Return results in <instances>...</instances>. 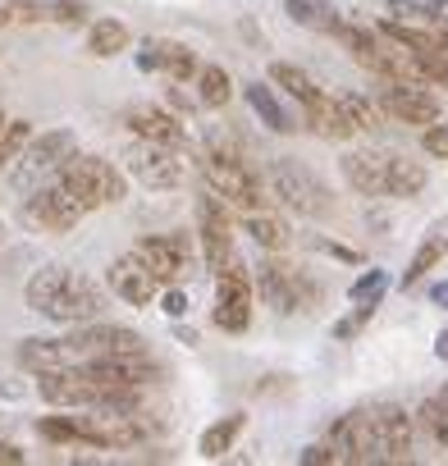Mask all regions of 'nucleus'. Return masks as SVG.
Wrapping results in <instances>:
<instances>
[{
  "label": "nucleus",
  "instance_id": "f257e3e1",
  "mask_svg": "<svg viewBox=\"0 0 448 466\" xmlns=\"http://www.w3.org/2000/svg\"><path fill=\"white\" fill-rule=\"evenodd\" d=\"M28 307L46 320H60V325H87L101 316V293L87 275L69 270V266H46L28 279Z\"/></svg>",
  "mask_w": 448,
  "mask_h": 466
},
{
  "label": "nucleus",
  "instance_id": "f03ea898",
  "mask_svg": "<svg viewBox=\"0 0 448 466\" xmlns=\"http://www.w3.org/2000/svg\"><path fill=\"white\" fill-rule=\"evenodd\" d=\"M201 174L224 201H234L243 210H266V192H261L257 169L248 160H239L224 142H210V151L201 156Z\"/></svg>",
  "mask_w": 448,
  "mask_h": 466
},
{
  "label": "nucleus",
  "instance_id": "7ed1b4c3",
  "mask_svg": "<svg viewBox=\"0 0 448 466\" xmlns=\"http://www.w3.org/2000/svg\"><path fill=\"white\" fill-rule=\"evenodd\" d=\"M87 210H97V206H115V201H124V192H128V183H124V174L110 165V160H101V156H69L65 165H60V174H56Z\"/></svg>",
  "mask_w": 448,
  "mask_h": 466
},
{
  "label": "nucleus",
  "instance_id": "20e7f679",
  "mask_svg": "<svg viewBox=\"0 0 448 466\" xmlns=\"http://www.w3.org/2000/svg\"><path fill=\"white\" fill-rule=\"evenodd\" d=\"M197 233H201V252H206V270L219 279L234 266V228H229V210L224 197L210 187L206 197H197Z\"/></svg>",
  "mask_w": 448,
  "mask_h": 466
},
{
  "label": "nucleus",
  "instance_id": "39448f33",
  "mask_svg": "<svg viewBox=\"0 0 448 466\" xmlns=\"http://www.w3.org/2000/svg\"><path fill=\"white\" fill-rule=\"evenodd\" d=\"M74 156V133L69 128H56V133H42L33 137L24 151H19V165H15V187L24 192H37L46 174H60V165Z\"/></svg>",
  "mask_w": 448,
  "mask_h": 466
},
{
  "label": "nucleus",
  "instance_id": "423d86ee",
  "mask_svg": "<svg viewBox=\"0 0 448 466\" xmlns=\"http://www.w3.org/2000/svg\"><path fill=\"white\" fill-rule=\"evenodd\" d=\"M270 187H275V197H280L284 206H293L298 215H330V192H325V183H321L311 169H302L298 160H275Z\"/></svg>",
  "mask_w": 448,
  "mask_h": 466
},
{
  "label": "nucleus",
  "instance_id": "0eeeda50",
  "mask_svg": "<svg viewBox=\"0 0 448 466\" xmlns=\"http://www.w3.org/2000/svg\"><path fill=\"white\" fill-rule=\"evenodd\" d=\"M124 165H128V174H133L142 187H156V192L183 183V160L174 156V147H160V142H147V137H133V142H128Z\"/></svg>",
  "mask_w": 448,
  "mask_h": 466
},
{
  "label": "nucleus",
  "instance_id": "6e6552de",
  "mask_svg": "<svg viewBox=\"0 0 448 466\" xmlns=\"http://www.w3.org/2000/svg\"><path fill=\"white\" fill-rule=\"evenodd\" d=\"M74 425H78V439L97 448H133L147 434L137 411H124V407H92L87 416H74Z\"/></svg>",
  "mask_w": 448,
  "mask_h": 466
},
{
  "label": "nucleus",
  "instance_id": "1a4fd4ad",
  "mask_svg": "<svg viewBox=\"0 0 448 466\" xmlns=\"http://www.w3.org/2000/svg\"><path fill=\"white\" fill-rule=\"evenodd\" d=\"M87 215V206L56 178L51 187H37L28 201H24V219L33 224V228H46V233H69L78 219Z\"/></svg>",
  "mask_w": 448,
  "mask_h": 466
},
{
  "label": "nucleus",
  "instance_id": "9d476101",
  "mask_svg": "<svg viewBox=\"0 0 448 466\" xmlns=\"http://www.w3.org/2000/svg\"><path fill=\"white\" fill-rule=\"evenodd\" d=\"M257 284H261V298H266L275 311H284V316L307 311V307L316 302V284H311L307 275H298L293 266H284V261H261Z\"/></svg>",
  "mask_w": 448,
  "mask_h": 466
},
{
  "label": "nucleus",
  "instance_id": "9b49d317",
  "mask_svg": "<svg viewBox=\"0 0 448 466\" xmlns=\"http://www.w3.org/2000/svg\"><path fill=\"white\" fill-rule=\"evenodd\" d=\"M69 343H74L78 361H106V357H137V352H147L142 334L128 329V325H83V329L69 334Z\"/></svg>",
  "mask_w": 448,
  "mask_h": 466
},
{
  "label": "nucleus",
  "instance_id": "f8f14e48",
  "mask_svg": "<svg viewBox=\"0 0 448 466\" xmlns=\"http://www.w3.org/2000/svg\"><path fill=\"white\" fill-rule=\"evenodd\" d=\"M215 325H219V329H229V334H243V329L252 325V279H248V270H243L239 261L219 275Z\"/></svg>",
  "mask_w": 448,
  "mask_h": 466
},
{
  "label": "nucleus",
  "instance_id": "ddd939ff",
  "mask_svg": "<svg viewBox=\"0 0 448 466\" xmlns=\"http://www.w3.org/2000/svg\"><path fill=\"white\" fill-rule=\"evenodd\" d=\"M330 443H334L339 461H380L371 411H348V416H339V420L330 425Z\"/></svg>",
  "mask_w": 448,
  "mask_h": 466
},
{
  "label": "nucleus",
  "instance_id": "4468645a",
  "mask_svg": "<svg viewBox=\"0 0 448 466\" xmlns=\"http://www.w3.org/2000/svg\"><path fill=\"white\" fill-rule=\"evenodd\" d=\"M380 110L393 115L398 124H434L439 119V101L425 92V83H389L380 92Z\"/></svg>",
  "mask_w": 448,
  "mask_h": 466
},
{
  "label": "nucleus",
  "instance_id": "2eb2a0df",
  "mask_svg": "<svg viewBox=\"0 0 448 466\" xmlns=\"http://www.w3.org/2000/svg\"><path fill=\"white\" fill-rule=\"evenodd\" d=\"M343 178H348L361 197H389L393 151H348V156H343Z\"/></svg>",
  "mask_w": 448,
  "mask_h": 466
},
{
  "label": "nucleus",
  "instance_id": "dca6fc26",
  "mask_svg": "<svg viewBox=\"0 0 448 466\" xmlns=\"http://www.w3.org/2000/svg\"><path fill=\"white\" fill-rule=\"evenodd\" d=\"M371 420H375L380 461H407L412 457V416L402 407L384 402V407H371Z\"/></svg>",
  "mask_w": 448,
  "mask_h": 466
},
{
  "label": "nucleus",
  "instance_id": "f3484780",
  "mask_svg": "<svg viewBox=\"0 0 448 466\" xmlns=\"http://www.w3.org/2000/svg\"><path fill=\"white\" fill-rule=\"evenodd\" d=\"M110 289H115V298H124L128 307H147V302L160 293V279L151 275V266H147L137 252H128V257H119V261L110 266Z\"/></svg>",
  "mask_w": 448,
  "mask_h": 466
},
{
  "label": "nucleus",
  "instance_id": "a211bd4d",
  "mask_svg": "<svg viewBox=\"0 0 448 466\" xmlns=\"http://www.w3.org/2000/svg\"><path fill=\"white\" fill-rule=\"evenodd\" d=\"M133 252L151 266V275H156L160 284H174V279L188 270V238H183V233H165V238H142Z\"/></svg>",
  "mask_w": 448,
  "mask_h": 466
},
{
  "label": "nucleus",
  "instance_id": "6ab92c4d",
  "mask_svg": "<svg viewBox=\"0 0 448 466\" xmlns=\"http://www.w3.org/2000/svg\"><path fill=\"white\" fill-rule=\"evenodd\" d=\"M142 69H156V74H169V78H192L197 74V56L183 46V42H169V37H151L137 56Z\"/></svg>",
  "mask_w": 448,
  "mask_h": 466
},
{
  "label": "nucleus",
  "instance_id": "aec40b11",
  "mask_svg": "<svg viewBox=\"0 0 448 466\" xmlns=\"http://www.w3.org/2000/svg\"><path fill=\"white\" fill-rule=\"evenodd\" d=\"M124 124L133 128V137H147V142H160V147H174V151L188 142L183 124L174 115H165V110H151V106H133L124 115Z\"/></svg>",
  "mask_w": 448,
  "mask_h": 466
},
{
  "label": "nucleus",
  "instance_id": "412c9836",
  "mask_svg": "<svg viewBox=\"0 0 448 466\" xmlns=\"http://www.w3.org/2000/svg\"><path fill=\"white\" fill-rule=\"evenodd\" d=\"M302 115H307L311 133H321V137H330V142H343V137L357 133V124H352V115L343 110L339 96H325V92H321L311 106H302Z\"/></svg>",
  "mask_w": 448,
  "mask_h": 466
},
{
  "label": "nucleus",
  "instance_id": "4be33fe9",
  "mask_svg": "<svg viewBox=\"0 0 448 466\" xmlns=\"http://www.w3.org/2000/svg\"><path fill=\"white\" fill-rule=\"evenodd\" d=\"M19 366L24 370H60V366H83L69 339H24L19 348Z\"/></svg>",
  "mask_w": 448,
  "mask_h": 466
},
{
  "label": "nucleus",
  "instance_id": "5701e85b",
  "mask_svg": "<svg viewBox=\"0 0 448 466\" xmlns=\"http://www.w3.org/2000/svg\"><path fill=\"white\" fill-rule=\"evenodd\" d=\"M243 228L252 233V243L266 252H284L289 248V224L270 210H243Z\"/></svg>",
  "mask_w": 448,
  "mask_h": 466
},
{
  "label": "nucleus",
  "instance_id": "b1692460",
  "mask_svg": "<svg viewBox=\"0 0 448 466\" xmlns=\"http://www.w3.org/2000/svg\"><path fill=\"white\" fill-rule=\"evenodd\" d=\"M284 15H289L293 24L311 28V33H339V28H343L339 10H334V5H325V0H289Z\"/></svg>",
  "mask_w": 448,
  "mask_h": 466
},
{
  "label": "nucleus",
  "instance_id": "393cba45",
  "mask_svg": "<svg viewBox=\"0 0 448 466\" xmlns=\"http://www.w3.org/2000/svg\"><path fill=\"white\" fill-rule=\"evenodd\" d=\"M443 252H448V219H439V224L425 233V243L416 248V257H412V266H407V275H402V289H412L434 261H443Z\"/></svg>",
  "mask_w": 448,
  "mask_h": 466
},
{
  "label": "nucleus",
  "instance_id": "a878e982",
  "mask_svg": "<svg viewBox=\"0 0 448 466\" xmlns=\"http://www.w3.org/2000/svg\"><path fill=\"white\" fill-rule=\"evenodd\" d=\"M248 106L261 115V124H266V128H275V133H293V119H289V110L275 101V92H270L266 83H248Z\"/></svg>",
  "mask_w": 448,
  "mask_h": 466
},
{
  "label": "nucleus",
  "instance_id": "bb28decb",
  "mask_svg": "<svg viewBox=\"0 0 448 466\" xmlns=\"http://www.w3.org/2000/svg\"><path fill=\"white\" fill-rule=\"evenodd\" d=\"M270 83H275V87H284L298 106H311V101L321 96V87L311 83V74H302L298 65H270Z\"/></svg>",
  "mask_w": 448,
  "mask_h": 466
},
{
  "label": "nucleus",
  "instance_id": "cd10ccee",
  "mask_svg": "<svg viewBox=\"0 0 448 466\" xmlns=\"http://www.w3.org/2000/svg\"><path fill=\"white\" fill-rule=\"evenodd\" d=\"M416 420H421V430H425L434 443H443V448H448V384H443L434 398H425V402H421Z\"/></svg>",
  "mask_w": 448,
  "mask_h": 466
},
{
  "label": "nucleus",
  "instance_id": "c85d7f7f",
  "mask_svg": "<svg viewBox=\"0 0 448 466\" xmlns=\"http://www.w3.org/2000/svg\"><path fill=\"white\" fill-rule=\"evenodd\" d=\"M243 434V416H224V420H215L206 434H201V457H224V452H229V443Z\"/></svg>",
  "mask_w": 448,
  "mask_h": 466
},
{
  "label": "nucleus",
  "instance_id": "c756f323",
  "mask_svg": "<svg viewBox=\"0 0 448 466\" xmlns=\"http://www.w3.org/2000/svg\"><path fill=\"white\" fill-rule=\"evenodd\" d=\"M124 46H128V28H124V24H115V19H101V24L92 28V37H87V51H92V56H101V60L119 56Z\"/></svg>",
  "mask_w": 448,
  "mask_h": 466
},
{
  "label": "nucleus",
  "instance_id": "7c9ffc66",
  "mask_svg": "<svg viewBox=\"0 0 448 466\" xmlns=\"http://www.w3.org/2000/svg\"><path fill=\"white\" fill-rule=\"evenodd\" d=\"M197 87H201V106L206 110H219L224 101H229V74H224L219 65H206L197 74Z\"/></svg>",
  "mask_w": 448,
  "mask_h": 466
},
{
  "label": "nucleus",
  "instance_id": "2f4dec72",
  "mask_svg": "<svg viewBox=\"0 0 448 466\" xmlns=\"http://www.w3.org/2000/svg\"><path fill=\"white\" fill-rule=\"evenodd\" d=\"M425 187V169L407 156H393V183H389V197H416Z\"/></svg>",
  "mask_w": 448,
  "mask_h": 466
},
{
  "label": "nucleus",
  "instance_id": "473e14b6",
  "mask_svg": "<svg viewBox=\"0 0 448 466\" xmlns=\"http://www.w3.org/2000/svg\"><path fill=\"white\" fill-rule=\"evenodd\" d=\"M33 142V128L28 119H5V128H0V165H10L19 160V151Z\"/></svg>",
  "mask_w": 448,
  "mask_h": 466
},
{
  "label": "nucleus",
  "instance_id": "72a5a7b5",
  "mask_svg": "<svg viewBox=\"0 0 448 466\" xmlns=\"http://www.w3.org/2000/svg\"><path fill=\"white\" fill-rule=\"evenodd\" d=\"M389 10L402 19H421V24H439L448 15V0H389Z\"/></svg>",
  "mask_w": 448,
  "mask_h": 466
},
{
  "label": "nucleus",
  "instance_id": "f704fd0d",
  "mask_svg": "<svg viewBox=\"0 0 448 466\" xmlns=\"http://www.w3.org/2000/svg\"><path fill=\"white\" fill-rule=\"evenodd\" d=\"M339 101H343V110L352 115L357 133H375V128H380V106H371V101H366V96H357V92H343Z\"/></svg>",
  "mask_w": 448,
  "mask_h": 466
},
{
  "label": "nucleus",
  "instance_id": "c9c22d12",
  "mask_svg": "<svg viewBox=\"0 0 448 466\" xmlns=\"http://www.w3.org/2000/svg\"><path fill=\"white\" fill-rule=\"evenodd\" d=\"M384 289H389V275H384V270H366V275L352 284V302H371V307H380Z\"/></svg>",
  "mask_w": 448,
  "mask_h": 466
},
{
  "label": "nucleus",
  "instance_id": "e433bc0d",
  "mask_svg": "<svg viewBox=\"0 0 448 466\" xmlns=\"http://www.w3.org/2000/svg\"><path fill=\"white\" fill-rule=\"evenodd\" d=\"M37 434L42 439H56V443H69V439H78V425H74V416H42L37 420Z\"/></svg>",
  "mask_w": 448,
  "mask_h": 466
},
{
  "label": "nucleus",
  "instance_id": "4c0bfd02",
  "mask_svg": "<svg viewBox=\"0 0 448 466\" xmlns=\"http://www.w3.org/2000/svg\"><path fill=\"white\" fill-rule=\"evenodd\" d=\"M371 311H375L371 302H357V311H352L348 320H339V325H334V339H352V334H357V329L371 320Z\"/></svg>",
  "mask_w": 448,
  "mask_h": 466
},
{
  "label": "nucleus",
  "instance_id": "58836bf2",
  "mask_svg": "<svg viewBox=\"0 0 448 466\" xmlns=\"http://www.w3.org/2000/svg\"><path fill=\"white\" fill-rule=\"evenodd\" d=\"M421 147H425V151H430L434 160H448V128H425Z\"/></svg>",
  "mask_w": 448,
  "mask_h": 466
},
{
  "label": "nucleus",
  "instance_id": "ea45409f",
  "mask_svg": "<svg viewBox=\"0 0 448 466\" xmlns=\"http://www.w3.org/2000/svg\"><path fill=\"white\" fill-rule=\"evenodd\" d=\"M83 5H74V0H56L51 5V19H60V24H83Z\"/></svg>",
  "mask_w": 448,
  "mask_h": 466
},
{
  "label": "nucleus",
  "instance_id": "a19ab883",
  "mask_svg": "<svg viewBox=\"0 0 448 466\" xmlns=\"http://www.w3.org/2000/svg\"><path fill=\"white\" fill-rule=\"evenodd\" d=\"M302 461H307V466H325V461H339V452H334V443H311V448L302 452Z\"/></svg>",
  "mask_w": 448,
  "mask_h": 466
},
{
  "label": "nucleus",
  "instance_id": "79ce46f5",
  "mask_svg": "<svg viewBox=\"0 0 448 466\" xmlns=\"http://www.w3.org/2000/svg\"><path fill=\"white\" fill-rule=\"evenodd\" d=\"M160 307H165V316H188V293H178V289H169L165 298H160Z\"/></svg>",
  "mask_w": 448,
  "mask_h": 466
},
{
  "label": "nucleus",
  "instance_id": "37998d69",
  "mask_svg": "<svg viewBox=\"0 0 448 466\" xmlns=\"http://www.w3.org/2000/svg\"><path fill=\"white\" fill-rule=\"evenodd\" d=\"M0 461L19 466V461H24V448H19V443H5V439H0Z\"/></svg>",
  "mask_w": 448,
  "mask_h": 466
},
{
  "label": "nucleus",
  "instance_id": "c03bdc74",
  "mask_svg": "<svg viewBox=\"0 0 448 466\" xmlns=\"http://www.w3.org/2000/svg\"><path fill=\"white\" fill-rule=\"evenodd\" d=\"M430 302L448 311V284H434V289H430Z\"/></svg>",
  "mask_w": 448,
  "mask_h": 466
},
{
  "label": "nucleus",
  "instance_id": "a18cd8bd",
  "mask_svg": "<svg viewBox=\"0 0 448 466\" xmlns=\"http://www.w3.org/2000/svg\"><path fill=\"white\" fill-rule=\"evenodd\" d=\"M434 352H439V357H443V361H448V329H443V334H439V339H434Z\"/></svg>",
  "mask_w": 448,
  "mask_h": 466
},
{
  "label": "nucleus",
  "instance_id": "49530a36",
  "mask_svg": "<svg viewBox=\"0 0 448 466\" xmlns=\"http://www.w3.org/2000/svg\"><path fill=\"white\" fill-rule=\"evenodd\" d=\"M5 19H10V10H5V5H0V24H5Z\"/></svg>",
  "mask_w": 448,
  "mask_h": 466
},
{
  "label": "nucleus",
  "instance_id": "de8ad7c7",
  "mask_svg": "<svg viewBox=\"0 0 448 466\" xmlns=\"http://www.w3.org/2000/svg\"><path fill=\"white\" fill-rule=\"evenodd\" d=\"M0 243H5V224H0Z\"/></svg>",
  "mask_w": 448,
  "mask_h": 466
},
{
  "label": "nucleus",
  "instance_id": "09e8293b",
  "mask_svg": "<svg viewBox=\"0 0 448 466\" xmlns=\"http://www.w3.org/2000/svg\"><path fill=\"white\" fill-rule=\"evenodd\" d=\"M0 128H5V115H0Z\"/></svg>",
  "mask_w": 448,
  "mask_h": 466
}]
</instances>
